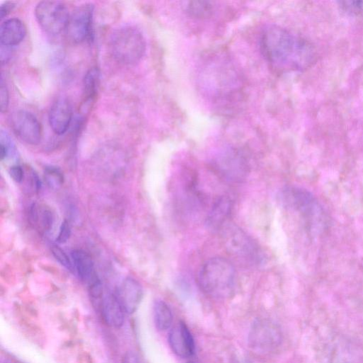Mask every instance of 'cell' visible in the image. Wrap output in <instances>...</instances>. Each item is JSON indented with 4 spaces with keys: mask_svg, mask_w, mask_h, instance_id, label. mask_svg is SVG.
Masks as SVG:
<instances>
[{
    "mask_svg": "<svg viewBox=\"0 0 363 363\" xmlns=\"http://www.w3.org/2000/svg\"><path fill=\"white\" fill-rule=\"evenodd\" d=\"M72 118V108L67 98L58 97L52 104L49 114V123L57 135L64 134L68 129Z\"/></svg>",
    "mask_w": 363,
    "mask_h": 363,
    "instance_id": "13",
    "label": "cell"
},
{
    "mask_svg": "<svg viewBox=\"0 0 363 363\" xmlns=\"http://www.w3.org/2000/svg\"><path fill=\"white\" fill-rule=\"evenodd\" d=\"M213 5L209 1L189 2L187 10L189 13L197 18H206L213 14Z\"/></svg>",
    "mask_w": 363,
    "mask_h": 363,
    "instance_id": "21",
    "label": "cell"
},
{
    "mask_svg": "<svg viewBox=\"0 0 363 363\" xmlns=\"http://www.w3.org/2000/svg\"><path fill=\"white\" fill-rule=\"evenodd\" d=\"M279 196L285 207L299 214L312 234H320L327 228L328 216L311 192L300 187L289 186L284 187Z\"/></svg>",
    "mask_w": 363,
    "mask_h": 363,
    "instance_id": "2",
    "label": "cell"
},
{
    "mask_svg": "<svg viewBox=\"0 0 363 363\" xmlns=\"http://www.w3.org/2000/svg\"><path fill=\"white\" fill-rule=\"evenodd\" d=\"M94 5L84 4L79 6L70 14L65 34L68 40L74 43H80L91 37L92 33V23Z\"/></svg>",
    "mask_w": 363,
    "mask_h": 363,
    "instance_id": "7",
    "label": "cell"
},
{
    "mask_svg": "<svg viewBox=\"0 0 363 363\" xmlns=\"http://www.w3.org/2000/svg\"><path fill=\"white\" fill-rule=\"evenodd\" d=\"M221 229L225 247L233 257L247 266H258L264 262L262 249L243 230L229 224Z\"/></svg>",
    "mask_w": 363,
    "mask_h": 363,
    "instance_id": "5",
    "label": "cell"
},
{
    "mask_svg": "<svg viewBox=\"0 0 363 363\" xmlns=\"http://www.w3.org/2000/svg\"><path fill=\"white\" fill-rule=\"evenodd\" d=\"M168 342L173 352L180 357H191L194 352L193 337L183 321H179L171 329L168 335Z\"/></svg>",
    "mask_w": 363,
    "mask_h": 363,
    "instance_id": "11",
    "label": "cell"
},
{
    "mask_svg": "<svg viewBox=\"0 0 363 363\" xmlns=\"http://www.w3.org/2000/svg\"><path fill=\"white\" fill-rule=\"evenodd\" d=\"M259 46L270 65L282 72L304 71L317 60L316 50L310 41L279 26H269L263 30Z\"/></svg>",
    "mask_w": 363,
    "mask_h": 363,
    "instance_id": "1",
    "label": "cell"
},
{
    "mask_svg": "<svg viewBox=\"0 0 363 363\" xmlns=\"http://www.w3.org/2000/svg\"><path fill=\"white\" fill-rule=\"evenodd\" d=\"M213 167L219 177L230 182H242L248 172L245 158L233 150L218 155L213 162Z\"/></svg>",
    "mask_w": 363,
    "mask_h": 363,
    "instance_id": "9",
    "label": "cell"
},
{
    "mask_svg": "<svg viewBox=\"0 0 363 363\" xmlns=\"http://www.w3.org/2000/svg\"><path fill=\"white\" fill-rule=\"evenodd\" d=\"M110 48L114 59L123 65H132L143 57L145 39L139 29L132 26L117 28L111 35Z\"/></svg>",
    "mask_w": 363,
    "mask_h": 363,
    "instance_id": "4",
    "label": "cell"
},
{
    "mask_svg": "<svg viewBox=\"0 0 363 363\" xmlns=\"http://www.w3.org/2000/svg\"><path fill=\"white\" fill-rule=\"evenodd\" d=\"M9 172L12 179L17 183L22 182L25 179L26 175L24 169L19 165H13L11 167Z\"/></svg>",
    "mask_w": 363,
    "mask_h": 363,
    "instance_id": "27",
    "label": "cell"
},
{
    "mask_svg": "<svg viewBox=\"0 0 363 363\" xmlns=\"http://www.w3.org/2000/svg\"><path fill=\"white\" fill-rule=\"evenodd\" d=\"M71 235V225L69 222L65 220L60 228V230L56 238V241L58 243L62 244L66 242Z\"/></svg>",
    "mask_w": 363,
    "mask_h": 363,
    "instance_id": "25",
    "label": "cell"
},
{
    "mask_svg": "<svg viewBox=\"0 0 363 363\" xmlns=\"http://www.w3.org/2000/svg\"><path fill=\"white\" fill-rule=\"evenodd\" d=\"M115 294L125 313H133L138 308L143 295L140 284L131 277L125 278L116 289Z\"/></svg>",
    "mask_w": 363,
    "mask_h": 363,
    "instance_id": "12",
    "label": "cell"
},
{
    "mask_svg": "<svg viewBox=\"0 0 363 363\" xmlns=\"http://www.w3.org/2000/svg\"><path fill=\"white\" fill-rule=\"evenodd\" d=\"M14 4L11 1L4 2L1 6V10H0V16L1 18H3L4 16H6L13 8Z\"/></svg>",
    "mask_w": 363,
    "mask_h": 363,
    "instance_id": "28",
    "label": "cell"
},
{
    "mask_svg": "<svg viewBox=\"0 0 363 363\" xmlns=\"http://www.w3.org/2000/svg\"><path fill=\"white\" fill-rule=\"evenodd\" d=\"M154 322L161 331L169 328L172 323V313L169 306L162 300H157L153 306Z\"/></svg>",
    "mask_w": 363,
    "mask_h": 363,
    "instance_id": "19",
    "label": "cell"
},
{
    "mask_svg": "<svg viewBox=\"0 0 363 363\" xmlns=\"http://www.w3.org/2000/svg\"><path fill=\"white\" fill-rule=\"evenodd\" d=\"M30 224L40 233L50 230L54 223V214L45 205L33 203L28 211Z\"/></svg>",
    "mask_w": 363,
    "mask_h": 363,
    "instance_id": "17",
    "label": "cell"
},
{
    "mask_svg": "<svg viewBox=\"0 0 363 363\" xmlns=\"http://www.w3.org/2000/svg\"><path fill=\"white\" fill-rule=\"evenodd\" d=\"M0 101H1V111L2 113L6 111L9 106V91L6 83L4 81L3 77L1 76V84H0Z\"/></svg>",
    "mask_w": 363,
    "mask_h": 363,
    "instance_id": "26",
    "label": "cell"
},
{
    "mask_svg": "<svg viewBox=\"0 0 363 363\" xmlns=\"http://www.w3.org/2000/svg\"><path fill=\"white\" fill-rule=\"evenodd\" d=\"M51 252L55 259L67 270L72 272L74 270L72 259L68 257L66 252L59 246L54 245L51 248Z\"/></svg>",
    "mask_w": 363,
    "mask_h": 363,
    "instance_id": "23",
    "label": "cell"
},
{
    "mask_svg": "<svg viewBox=\"0 0 363 363\" xmlns=\"http://www.w3.org/2000/svg\"><path fill=\"white\" fill-rule=\"evenodd\" d=\"M187 363H197V362L191 361V362H188Z\"/></svg>",
    "mask_w": 363,
    "mask_h": 363,
    "instance_id": "31",
    "label": "cell"
},
{
    "mask_svg": "<svg viewBox=\"0 0 363 363\" xmlns=\"http://www.w3.org/2000/svg\"><path fill=\"white\" fill-rule=\"evenodd\" d=\"M239 363H250V362H248L247 360H242V361L240 362Z\"/></svg>",
    "mask_w": 363,
    "mask_h": 363,
    "instance_id": "30",
    "label": "cell"
},
{
    "mask_svg": "<svg viewBox=\"0 0 363 363\" xmlns=\"http://www.w3.org/2000/svg\"><path fill=\"white\" fill-rule=\"evenodd\" d=\"M13 133L24 143L35 145L42 138V128L38 118L26 110L14 111L10 118Z\"/></svg>",
    "mask_w": 363,
    "mask_h": 363,
    "instance_id": "10",
    "label": "cell"
},
{
    "mask_svg": "<svg viewBox=\"0 0 363 363\" xmlns=\"http://www.w3.org/2000/svg\"><path fill=\"white\" fill-rule=\"evenodd\" d=\"M281 334L274 323L259 320L255 322L249 333V345L255 351L269 352L279 345Z\"/></svg>",
    "mask_w": 363,
    "mask_h": 363,
    "instance_id": "8",
    "label": "cell"
},
{
    "mask_svg": "<svg viewBox=\"0 0 363 363\" xmlns=\"http://www.w3.org/2000/svg\"><path fill=\"white\" fill-rule=\"evenodd\" d=\"M99 82V72L96 68L90 69L84 78V98L85 103L93 101Z\"/></svg>",
    "mask_w": 363,
    "mask_h": 363,
    "instance_id": "20",
    "label": "cell"
},
{
    "mask_svg": "<svg viewBox=\"0 0 363 363\" xmlns=\"http://www.w3.org/2000/svg\"><path fill=\"white\" fill-rule=\"evenodd\" d=\"M26 33V27L21 20L16 18L7 19L0 27V43L11 48L20 43Z\"/></svg>",
    "mask_w": 363,
    "mask_h": 363,
    "instance_id": "16",
    "label": "cell"
},
{
    "mask_svg": "<svg viewBox=\"0 0 363 363\" xmlns=\"http://www.w3.org/2000/svg\"><path fill=\"white\" fill-rule=\"evenodd\" d=\"M233 208V201L228 196H221L213 203L208 211L206 224L213 230L221 229L228 219Z\"/></svg>",
    "mask_w": 363,
    "mask_h": 363,
    "instance_id": "15",
    "label": "cell"
},
{
    "mask_svg": "<svg viewBox=\"0 0 363 363\" xmlns=\"http://www.w3.org/2000/svg\"><path fill=\"white\" fill-rule=\"evenodd\" d=\"M97 311L101 315L105 323L111 328H120L124 323L125 312L115 293L104 294Z\"/></svg>",
    "mask_w": 363,
    "mask_h": 363,
    "instance_id": "14",
    "label": "cell"
},
{
    "mask_svg": "<svg viewBox=\"0 0 363 363\" xmlns=\"http://www.w3.org/2000/svg\"><path fill=\"white\" fill-rule=\"evenodd\" d=\"M35 16L45 32L57 35L65 30L70 14L62 2L43 1L36 5Z\"/></svg>",
    "mask_w": 363,
    "mask_h": 363,
    "instance_id": "6",
    "label": "cell"
},
{
    "mask_svg": "<svg viewBox=\"0 0 363 363\" xmlns=\"http://www.w3.org/2000/svg\"><path fill=\"white\" fill-rule=\"evenodd\" d=\"M4 363H17V362L12 361L11 359H5Z\"/></svg>",
    "mask_w": 363,
    "mask_h": 363,
    "instance_id": "29",
    "label": "cell"
},
{
    "mask_svg": "<svg viewBox=\"0 0 363 363\" xmlns=\"http://www.w3.org/2000/svg\"><path fill=\"white\" fill-rule=\"evenodd\" d=\"M198 284L202 291L213 298H224L233 291L236 273L233 264L223 257L206 261L198 274Z\"/></svg>",
    "mask_w": 363,
    "mask_h": 363,
    "instance_id": "3",
    "label": "cell"
},
{
    "mask_svg": "<svg viewBox=\"0 0 363 363\" xmlns=\"http://www.w3.org/2000/svg\"><path fill=\"white\" fill-rule=\"evenodd\" d=\"M339 4L340 8L349 13L357 14L363 11V1H342Z\"/></svg>",
    "mask_w": 363,
    "mask_h": 363,
    "instance_id": "24",
    "label": "cell"
},
{
    "mask_svg": "<svg viewBox=\"0 0 363 363\" xmlns=\"http://www.w3.org/2000/svg\"><path fill=\"white\" fill-rule=\"evenodd\" d=\"M44 179L47 185L53 189H58L64 182L62 172L58 168L52 166L45 168Z\"/></svg>",
    "mask_w": 363,
    "mask_h": 363,
    "instance_id": "22",
    "label": "cell"
},
{
    "mask_svg": "<svg viewBox=\"0 0 363 363\" xmlns=\"http://www.w3.org/2000/svg\"><path fill=\"white\" fill-rule=\"evenodd\" d=\"M71 258L74 270L86 284L98 277L94 270L93 260L86 251L81 249L73 250Z\"/></svg>",
    "mask_w": 363,
    "mask_h": 363,
    "instance_id": "18",
    "label": "cell"
}]
</instances>
